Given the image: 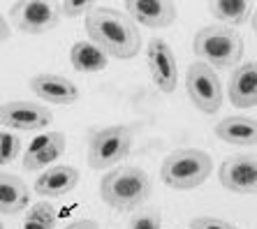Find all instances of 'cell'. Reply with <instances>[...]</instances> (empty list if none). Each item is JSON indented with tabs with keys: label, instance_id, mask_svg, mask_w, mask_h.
Here are the masks:
<instances>
[{
	"label": "cell",
	"instance_id": "2",
	"mask_svg": "<svg viewBox=\"0 0 257 229\" xmlns=\"http://www.w3.org/2000/svg\"><path fill=\"white\" fill-rule=\"evenodd\" d=\"M153 192V178L142 167H114L100 181L102 201L116 211H132Z\"/></svg>",
	"mask_w": 257,
	"mask_h": 229
},
{
	"label": "cell",
	"instance_id": "4",
	"mask_svg": "<svg viewBox=\"0 0 257 229\" xmlns=\"http://www.w3.org/2000/svg\"><path fill=\"white\" fill-rule=\"evenodd\" d=\"M213 174V160L202 148H176L165 155L160 164V178L172 190L199 187Z\"/></svg>",
	"mask_w": 257,
	"mask_h": 229
},
{
	"label": "cell",
	"instance_id": "1",
	"mask_svg": "<svg viewBox=\"0 0 257 229\" xmlns=\"http://www.w3.org/2000/svg\"><path fill=\"white\" fill-rule=\"evenodd\" d=\"M88 42L102 49L109 58L130 61L142 51V33L125 12L107 5H95L86 14Z\"/></svg>",
	"mask_w": 257,
	"mask_h": 229
},
{
	"label": "cell",
	"instance_id": "24",
	"mask_svg": "<svg viewBox=\"0 0 257 229\" xmlns=\"http://www.w3.org/2000/svg\"><path fill=\"white\" fill-rule=\"evenodd\" d=\"M188 229H239V227L232 224V222H227V220H222V217L202 215V217H192Z\"/></svg>",
	"mask_w": 257,
	"mask_h": 229
},
{
	"label": "cell",
	"instance_id": "13",
	"mask_svg": "<svg viewBox=\"0 0 257 229\" xmlns=\"http://www.w3.org/2000/svg\"><path fill=\"white\" fill-rule=\"evenodd\" d=\"M65 144L67 139L63 132H49L37 137L24 155V169L26 171H40V169L51 167L65 153Z\"/></svg>",
	"mask_w": 257,
	"mask_h": 229
},
{
	"label": "cell",
	"instance_id": "6",
	"mask_svg": "<svg viewBox=\"0 0 257 229\" xmlns=\"http://www.w3.org/2000/svg\"><path fill=\"white\" fill-rule=\"evenodd\" d=\"M186 91L202 114H218L222 107V84L215 70L204 63H192L186 72Z\"/></svg>",
	"mask_w": 257,
	"mask_h": 229
},
{
	"label": "cell",
	"instance_id": "23",
	"mask_svg": "<svg viewBox=\"0 0 257 229\" xmlns=\"http://www.w3.org/2000/svg\"><path fill=\"white\" fill-rule=\"evenodd\" d=\"M93 7H95L93 0H63V3H58V14L67 19H74V17H81V14H88Z\"/></svg>",
	"mask_w": 257,
	"mask_h": 229
},
{
	"label": "cell",
	"instance_id": "11",
	"mask_svg": "<svg viewBox=\"0 0 257 229\" xmlns=\"http://www.w3.org/2000/svg\"><path fill=\"white\" fill-rule=\"evenodd\" d=\"M30 91L37 100H44L49 104H58V107H67V104H74L79 100V88L74 86V81H70L67 77H60V74H35V77L28 81Z\"/></svg>",
	"mask_w": 257,
	"mask_h": 229
},
{
	"label": "cell",
	"instance_id": "25",
	"mask_svg": "<svg viewBox=\"0 0 257 229\" xmlns=\"http://www.w3.org/2000/svg\"><path fill=\"white\" fill-rule=\"evenodd\" d=\"M63 229H100V227H97L95 220H74V222H70Z\"/></svg>",
	"mask_w": 257,
	"mask_h": 229
},
{
	"label": "cell",
	"instance_id": "7",
	"mask_svg": "<svg viewBox=\"0 0 257 229\" xmlns=\"http://www.w3.org/2000/svg\"><path fill=\"white\" fill-rule=\"evenodd\" d=\"M10 19L26 35H42L60 24L58 5L49 0H19L10 7Z\"/></svg>",
	"mask_w": 257,
	"mask_h": 229
},
{
	"label": "cell",
	"instance_id": "26",
	"mask_svg": "<svg viewBox=\"0 0 257 229\" xmlns=\"http://www.w3.org/2000/svg\"><path fill=\"white\" fill-rule=\"evenodd\" d=\"M10 35H12V31H10V26H7L5 17L0 14V42H5V40H10Z\"/></svg>",
	"mask_w": 257,
	"mask_h": 229
},
{
	"label": "cell",
	"instance_id": "18",
	"mask_svg": "<svg viewBox=\"0 0 257 229\" xmlns=\"http://www.w3.org/2000/svg\"><path fill=\"white\" fill-rule=\"evenodd\" d=\"M70 63L77 72H84V74H95L107 70L109 65V56L97 49L93 42L88 40H81V42H74L70 49Z\"/></svg>",
	"mask_w": 257,
	"mask_h": 229
},
{
	"label": "cell",
	"instance_id": "20",
	"mask_svg": "<svg viewBox=\"0 0 257 229\" xmlns=\"http://www.w3.org/2000/svg\"><path fill=\"white\" fill-rule=\"evenodd\" d=\"M21 229H56V208L49 201H37L26 211Z\"/></svg>",
	"mask_w": 257,
	"mask_h": 229
},
{
	"label": "cell",
	"instance_id": "17",
	"mask_svg": "<svg viewBox=\"0 0 257 229\" xmlns=\"http://www.w3.org/2000/svg\"><path fill=\"white\" fill-rule=\"evenodd\" d=\"M28 201L30 192L24 178L0 171V213L3 215H17V213L28 208Z\"/></svg>",
	"mask_w": 257,
	"mask_h": 229
},
{
	"label": "cell",
	"instance_id": "27",
	"mask_svg": "<svg viewBox=\"0 0 257 229\" xmlns=\"http://www.w3.org/2000/svg\"><path fill=\"white\" fill-rule=\"evenodd\" d=\"M0 229H5V227H3V222H0Z\"/></svg>",
	"mask_w": 257,
	"mask_h": 229
},
{
	"label": "cell",
	"instance_id": "22",
	"mask_svg": "<svg viewBox=\"0 0 257 229\" xmlns=\"http://www.w3.org/2000/svg\"><path fill=\"white\" fill-rule=\"evenodd\" d=\"M160 211L158 208H149V211H139L130 217L127 229H160Z\"/></svg>",
	"mask_w": 257,
	"mask_h": 229
},
{
	"label": "cell",
	"instance_id": "5",
	"mask_svg": "<svg viewBox=\"0 0 257 229\" xmlns=\"http://www.w3.org/2000/svg\"><path fill=\"white\" fill-rule=\"evenodd\" d=\"M132 148V130L127 125H109L97 130L88 141L86 162L95 171L114 169Z\"/></svg>",
	"mask_w": 257,
	"mask_h": 229
},
{
	"label": "cell",
	"instance_id": "9",
	"mask_svg": "<svg viewBox=\"0 0 257 229\" xmlns=\"http://www.w3.org/2000/svg\"><path fill=\"white\" fill-rule=\"evenodd\" d=\"M146 61H149V72L153 84L158 86V91L167 93V95L176 91V86H179V65H176L172 44L167 40H162V37L149 40Z\"/></svg>",
	"mask_w": 257,
	"mask_h": 229
},
{
	"label": "cell",
	"instance_id": "16",
	"mask_svg": "<svg viewBox=\"0 0 257 229\" xmlns=\"http://www.w3.org/2000/svg\"><path fill=\"white\" fill-rule=\"evenodd\" d=\"M213 132L220 141L232 146L250 148L257 144V123L255 118H248V116H227V118L215 123Z\"/></svg>",
	"mask_w": 257,
	"mask_h": 229
},
{
	"label": "cell",
	"instance_id": "12",
	"mask_svg": "<svg viewBox=\"0 0 257 229\" xmlns=\"http://www.w3.org/2000/svg\"><path fill=\"white\" fill-rule=\"evenodd\" d=\"M125 14L139 26L167 28L176 21V5L169 0H125Z\"/></svg>",
	"mask_w": 257,
	"mask_h": 229
},
{
	"label": "cell",
	"instance_id": "21",
	"mask_svg": "<svg viewBox=\"0 0 257 229\" xmlns=\"http://www.w3.org/2000/svg\"><path fill=\"white\" fill-rule=\"evenodd\" d=\"M21 153V137L12 132H0V167L14 162Z\"/></svg>",
	"mask_w": 257,
	"mask_h": 229
},
{
	"label": "cell",
	"instance_id": "8",
	"mask_svg": "<svg viewBox=\"0 0 257 229\" xmlns=\"http://www.w3.org/2000/svg\"><path fill=\"white\" fill-rule=\"evenodd\" d=\"M54 114L42 102H30V100H12V102L0 104V125L21 132H35L44 130L51 123Z\"/></svg>",
	"mask_w": 257,
	"mask_h": 229
},
{
	"label": "cell",
	"instance_id": "19",
	"mask_svg": "<svg viewBox=\"0 0 257 229\" xmlns=\"http://www.w3.org/2000/svg\"><path fill=\"white\" fill-rule=\"evenodd\" d=\"M250 7L252 5L248 0H213L209 5V10H211V14L220 21V26L232 28V26H241L248 21Z\"/></svg>",
	"mask_w": 257,
	"mask_h": 229
},
{
	"label": "cell",
	"instance_id": "15",
	"mask_svg": "<svg viewBox=\"0 0 257 229\" xmlns=\"http://www.w3.org/2000/svg\"><path fill=\"white\" fill-rule=\"evenodd\" d=\"M81 181L74 167L70 164H56V167L44 169L35 181V192L40 197H65V194L74 192V187Z\"/></svg>",
	"mask_w": 257,
	"mask_h": 229
},
{
	"label": "cell",
	"instance_id": "14",
	"mask_svg": "<svg viewBox=\"0 0 257 229\" xmlns=\"http://www.w3.org/2000/svg\"><path fill=\"white\" fill-rule=\"evenodd\" d=\"M227 97L236 109L257 107V67L252 61L234 67L227 84Z\"/></svg>",
	"mask_w": 257,
	"mask_h": 229
},
{
	"label": "cell",
	"instance_id": "3",
	"mask_svg": "<svg viewBox=\"0 0 257 229\" xmlns=\"http://www.w3.org/2000/svg\"><path fill=\"white\" fill-rule=\"evenodd\" d=\"M192 51L199 63L211 70H227L234 67L243 56V40L234 28L227 26H204L195 33Z\"/></svg>",
	"mask_w": 257,
	"mask_h": 229
},
{
	"label": "cell",
	"instance_id": "10",
	"mask_svg": "<svg viewBox=\"0 0 257 229\" xmlns=\"http://www.w3.org/2000/svg\"><path fill=\"white\" fill-rule=\"evenodd\" d=\"M220 185L236 194H252L257 190V162L252 155H234L220 164Z\"/></svg>",
	"mask_w": 257,
	"mask_h": 229
}]
</instances>
